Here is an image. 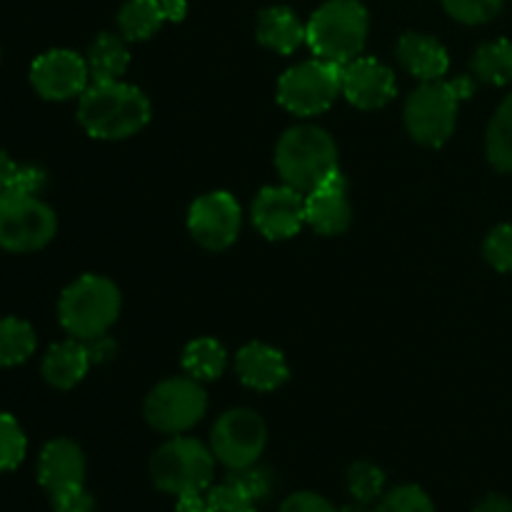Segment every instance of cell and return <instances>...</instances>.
<instances>
[{
	"label": "cell",
	"mask_w": 512,
	"mask_h": 512,
	"mask_svg": "<svg viewBox=\"0 0 512 512\" xmlns=\"http://www.w3.org/2000/svg\"><path fill=\"white\" fill-rule=\"evenodd\" d=\"M230 483L240 485L255 503H265L273 493V473L268 468H263L260 463L248 465V468H240V470H230L228 475Z\"/></svg>",
	"instance_id": "1f68e13d"
},
{
	"label": "cell",
	"mask_w": 512,
	"mask_h": 512,
	"mask_svg": "<svg viewBox=\"0 0 512 512\" xmlns=\"http://www.w3.org/2000/svg\"><path fill=\"white\" fill-rule=\"evenodd\" d=\"M280 512H340L330 503L328 498L318 493H310V490H300V493L288 495L280 505Z\"/></svg>",
	"instance_id": "d590c367"
},
{
	"label": "cell",
	"mask_w": 512,
	"mask_h": 512,
	"mask_svg": "<svg viewBox=\"0 0 512 512\" xmlns=\"http://www.w3.org/2000/svg\"><path fill=\"white\" fill-rule=\"evenodd\" d=\"M55 512H95L93 495L85 490V485H75V488L58 490L50 495Z\"/></svg>",
	"instance_id": "e575fe53"
},
{
	"label": "cell",
	"mask_w": 512,
	"mask_h": 512,
	"mask_svg": "<svg viewBox=\"0 0 512 512\" xmlns=\"http://www.w3.org/2000/svg\"><path fill=\"white\" fill-rule=\"evenodd\" d=\"M240 225H243V210L228 190L200 195L188 210V230L193 240L215 253L228 250L238 240Z\"/></svg>",
	"instance_id": "8fae6325"
},
{
	"label": "cell",
	"mask_w": 512,
	"mask_h": 512,
	"mask_svg": "<svg viewBox=\"0 0 512 512\" xmlns=\"http://www.w3.org/2000/svg\"><path fill=\"white\" fill-rule=\"evenodd\" d=\"M370 18L358 0H328L305 23V43L315 58L348 65L368 43Z\"/></svg>",
	"instance_id": "3957f363"
},
{
	"label": "cell",
	"mask_w": 512,
	"mask_h": 512,
	"mask_svg": "<svg viewBox=\"0 0 512 512\" xmlns=\"http://www.w3.org/2000/svg\"><path fill=\"white\" fill-rule=\"evenodd\" d=\"M85 473H88L85 455L73 440H50L38 458V480L50 495L65 488H75V485H85Z\"/></svg>",
	"instance_id": "2e32d148"
},
{
	"label": "cell",
	"mask_w": 512,
	"mask_h": 512,
	"mask_svg": "<svg viewBox=\"0 0 512 512\" xmlns=\"http://www.w3.org/2000/svg\"><path fill=\"white\" fill-rule=\"evenodd\" d=\"M473 512H512V503L505 495H488L475 505Z\"/></svg>",
	"instance_id": "f35d334b"
},
{
	"label": "cell",
	"mask_w": 512,
	"mask_h": 512,
	"mask_svg": "<svg viewBox=\"0 0 512 512\" xmlns=\"http://www.w3.org/2000/svg\"><path fill=\"white\" fill-rule=\"evenodd\" d=\"M120 315L118 285L103 275H83L63 290L58 303V318L65 333L78 340H93L108 335Z\"/></svg>",
	"instance_id": "5b68a950"
},
{
	"label": "cell",
	"mask_w": 512,
	"mask_h": 512,
	"mask_svg": "<svg viewBox=\"0 0 512 512\" xmlns=\"http://www.w3.org/2000/svg\"><path fill=\"white\" fill-rule=\"evenodd\" d=\"M28 453V438L18 420L8 413H0V473L15 470Z\"/></svg>",
	"instance_id": "83f0119b"
},
{
	"label": "cell",
	"mask_w": 512,
	"mask_h": 512,
	"mask_svg": "<svg viewBox=\"0 0 512 512\" xmlns=\"http://www.w3.org/2000/svg\"><path fill=\"white\" fill-rule=\"evenodd\" d=\"M163 3H173V0H163Z\"/></svg>",
	"instance_id": "b9f144b4"
},
{
	"label": "cell",
	"mask_w": 512,
	"mask_h": 512,
	"mask_svg": "<svg viewBox=\"0 0 512 512\" xmlns=\"http://www.w3.org/2000/svg\"><path fill=\"white\" fill-rule=\"evenodd\" d=\"M13 170H15V163L8 158L5 150H0V193H5V188H8V180L10 175H13Z\"/></svg>",
	"instance_id": "ab89813d"
},
{
	"label": "cell",
	"mask_w": 512,
	"mask_h": 512,
	"mask_svg": "<svg viewBox=\"0 0 512 512\" xmlns=\"http://www.w3.org/2000/svg\"><path fill=\"white\" fill-rule=\"evenodd\" d=\"M340 512H375V510H370V505H363V503H350V505H345V508H340Z\"/></svg>",
	"instance_id": "60d3db41"
},
{
	"label": "cell",
	"mask_w": 512,
	"mask_h": 512,
	"mask_svg": "<svg viewBox=\"0 0 512 512\" xmlns=\"http://www.w3.org/2000/svg\"><path fill=\"white\" fill-rule=\"evenodd\" d=\"M150 120V100L135 85L123 80L90 83L80 95L78 123L90 138L125 140L138 135Z\"/></svg>",
	"instance_id": "6da1fadb"
},
{
	"label": "cell",
	"mask_w": 512,
	"mask_h": 512,
	"mask_svg": "<svg viewBox=\"0 0 512 512\" xmlns=\"http://www.w3.org/2000/svg\"><path fill=\"white\" fill-rule=\"evenodd\" d=\"M235 370L245 388L258 393H273L290 378V368L285 355L268 343H248L238 353Z\"/></svg>",
	"instance_id": "e0dca14e"
},
{
	"label": "cell",
	"mask_w": 512,
	"mask_h": 512,
	"mask_svg": "<svg viewBox=\"0 0 512 512\" xmlns=\"http://www.w3.org/2000/svg\"><path fill=\"white\" fill-rule=\"evenodd\" d=\"M400 65L405 73L413 75L420 83H430V80H443L450 70V55L440 40L430 38L423 33H405L398 40Z\"/></svg>",
	"instance_id": "ac0fdd59"
},
{
	"label": "cell",
	"mask_w": 512,
	"mask_h": 512,
	"mask_svg": "<svg viewBox=\"0 0 512 512\" xmlns=\"http://www.w3.org/2000/svg\"><path fill=\"white\" fill-rule=\"evenodd\" d=\"M275 168L285 185L308 193L338 170V145L318 125H295L278 140Z\"/></svg>",
	"instance_id": "277c9868"
},
{
	"label": "cell",
	"mask_w": 512,
	"mask_h": 512,
	"mask_svg": "<svg viewBox=\"0 0 512 512\" xmlns=\"http://www.w3.org/2000/svg\"><path fill=\"white\" fill-rule=\"evenodd\" d=\"M55 233L58 218L38 195H0V248L10 253H33L45 248Z\"/></svg>",
	"instance_id": "9c48e42d"
},
{
	"label": "cell",
	"mask_w": 512,
	"mask_h": 512,
	"mask_svg": "<svg viewBox=\"0 0 512 512\" xmlns=\"http://www.w3.org/2000/svg\"><path fill=\"white\" fill-rule=\"evenodd\" d=\"M208 493V490H205ZM205 493H183L178 495V503H175V512H205L208 503H205Z\"/></svg>",
	"instance_id": "74e56055"
},
{
	"label": "cell",
	"mask_w": 512,
	"mask_h": 512,
	"mask_svg": "<svg viewBox=\"0 0 512 512\" xmlns=\"http://www.w3.org/2000/svg\"><path fill=\"white\" fill-rule=\"evenodd\" d=\"M348 493L355 503H378L385 495V473L375 463H353L348 470Z\"/></svg>",
	"instance_id": "4316f807"
},
{
	"label": "cell",
	"mask_w": 512,
	"mask_h": 512,
	"mask_svg": "<svg viewBox=\"0 0 512 512\" xmlns=\"http://www.w3.org/2000/svg\"><path fill=\"white\" fill-rule=\"evenodd\" d=\"M265 443H268V428L258 413L248 408L228 410L218 418L210 433V450L215 460L228 470L248 468L260 463Z\"/></svg>",
	"instance_id": "30bf717a"
},
{
	"label": "cell",
	"mask_w": 512,
	"mask_h": 512,
	"mask_svg": "<svg viewBox=\"0 0 512 512\" xmlns=\"http://www.w3.org/2000/svg\"><path fill=\"white\" fill-rule=\"evenodd\" d=\"M88 70L93 83H110L120 80L130 65V50L125 38L113 33H103L93 40L88 50Z\"/></svg>",
	"instance_id": "44dd1931"
},
{
	"label": "cell",
	"mask_w": 512,
	"mask_h": 512,
	"mask_svg": "<svg viewBox=\"0 0 512 512\" xmlns=\"http://www.w3.org/2000/svg\"><path fill=\"white\" fill-rule=\"evenodd\" d=\"M225 365H228V350L215 338H198L185 345L183 370L190 378L200 383L218 380L225 373Z\"/></svg>",
	"instance_id": "603a6c76"
},
{
	"label": "cell",
	"mask_w": 512,
	"mask_h": 512,
	"mask_svg": "<svg viewBox=\"0 0 512 512\" xmlns=\"http://www.w3.org/2000/svg\"><path fill=\"white\" fill-rule=\"evenodd\" d=\"M88 345V353H90V363H105L115 355V343L108 338V335H100V338L93 340H83Z\"/></svg>",
	"instance_id": "8d00e7d4"
},
{
	"label": "cell",
	"mask_w": 512,
	"mask_h": 512,
	"mask_svg": "<svg viewBox=\"0 0 512 512\" xmlns=\"http://www.w3.org/2000/svg\"><path fill=\"white\" fill-rule=\"evenodd\" d=\"M150 428L165 435H180L195 428L208 413V393L195 378H168L155 385L143 405Z\"/></svg>",
	"instance_id": "ba28073f"
},
{
	"label": "cell",
	"mask_w": 512,
	"mask_h": 512,
	"mask_svg": "<svg viewBox=\"0 0 512 512\" xmlns=\"http://www.w3.org/2000/svg\"><path fill=\"white\" fill-rule=\"evenodd\" d=\"M168 20L163 0H128L118 13V28L125 40H148Z\"/></svg>",
	"instance_id": "7402d4cb"
},
{
	"label": "cell",
	"mask_w": 512,
	"mask_h": 512,
	"mask_svg": "<svg viewBox=\"0 0 512 512\" xmlns=\"http://www.w3.org/2000/svg\"><path fill=\"white\" fill-rule=\"evenodd\" d=\"M343 95L360 110H380L398 95L395 73L375 58H355L343 65Z\"/></svg>",
	"instance_id": "5bb4252c"
},
{
	"label": "cell",
	"mask_w": 512,
	"mask_h": 512,
	"mask_svg": "<svg viewBox=\"0 0 512 512\" xmlns=\"http://www.w3.org/2000/svg\"><path fill=\"white\" fill-rule=\"evenodd\" d=\"M473 93V80H430L420 83L405 100V128L415 143L440 148L450 140L458 125V110Z\"/></svg>",
	"instance_id": "7a4b0ae2"
},
{
	"label": "cell",
	"mask_w": 512,
	"mask_h": 512,
	"mask_svg": "<svg viewBox=\"0 0 512 512\" xmlns=\"http://www.w3.org/2000/svg\"><path fill=\"white\" fill-rule=\"evenodd\" d=\"M253 225L268 240H288L303 230L305 218V193L290 185H268L258 193L250 205Z\"/></svg>",
	"instance_id": "4fadbf2b"
},
{
	"label": "cell",
	"mask_w": 512,
	"mask_h": 512,
	"mask_svg": "<svg viewBox=\"0 0 512 512\" xmlns=\"http://www.w3.org/2000/svg\"><path fill=\"white\" fill-rule=\"evenodd\" d=\"M30 83L40 98L70 100L80 98L93 80H90L88 60L80 58L75 50L55 48L33 60Z\"/></svg>",
	"instance_id": "7c38bea8"
},
{
	"label": "cell",
	"mask_w": 512,
	"mask_h": 512,
	"mask_svg": "<svg viewBox=\"0 0 512 512\" xmlns=\"http://www.w3.org/2000/svg\"><path fill=\"white\" fill-rule=\"evenodd\" d=\"M38 348L33 325L20 318H0V368L25 363Z\"/></svg>",
	"instance_id": "484cf974"
},
{
	"label": "cell",
	"mask_w": 512,
	"mask_h": 512,
	"mask_svg": "<svg viewBox=\"0 0 512 512\" xmlns=\"http://www.w3.org/2000/svg\"><path fill=\"white\" fill-rule=\"evenodd\" d=\"M473 75L480 83L508 85L512 83V40L500 38L483 43L470 60Z\"/></svg>",
	"instance_id": "cb8c5ba5"
},
{
	"label": "cell",
	"mask_w": 512,
	"mask_h": 512,
	"mask_svg": "<svg viewBox=\"0 0 512 512\" xmlns=\"http://www.w3.org/2000/svg\"><path fill=\"white\" fill-rule=\"evenodd\" d=\"M483 255L498 273H512V223H503L488 233Z\"/></svg>",
	"instance_id": "d6a6232c"
},
{
	"label": "cell",
	"mask_w": 512,
	"mask_h": 512,
	"mask_svg": "<svg viewBox=\"0 0 512 512\" xmlns=\"http://www.w3.org/2000/svg\"><path fill=\"white\" fill-rule=\"evenodd\" d=\"M45 173L38 165H15L13 175L8 180L5 193L10 195H38L45 188ZM3 195V193H0Z\"/></svg>",
	"instance_id": "836d02e7"
},
{
	"label": "cell",
	"mask_w": 512,
	"mask_h": 512,
	"mask_svg": "<svg viewBox=\"0 0 512 512\" xmlns=\"http://www.w3.org/2000/svg\"><path fill=\"white\" fill-rule=\"evenodd\" d=\"M485 155L500 173H512V93L498 105L485 133Z\"/></svg>",
	"instance_id": "d4e9b609"
},
{
	"label": "cell",
	"mask_w": 512,
	"mask_h": 512,
	"mask_svg": "<svg viewBox=\"0 0 512 512\" xmlns=\"http://www.w3.org/2000/svg\"><path fill=\"white\" fill-rule=\"evenodd\" d=\"M305 218L320 235H340L350 228L353 205H350L348 180L340 170L305 193Z\"/></svg>",
	"instance_id": "9a60e30c"
},
{
	"label": "cell",
	"mask_w": 512,
	"mask_h": 512,
	"mask_svg": "<svg viewBox=\"0 0 512 512\" xmlns=\"http://www.w3.org/2000/svg\"><path fill=\"white\" fill-rule=\"evenodd\" d=\"M205 503H208L205 512H258V503L230 480L210 488L205 493Z\"/></svg>",
	"instance_id": "f546056e"
},
{
	"label": "cell",
	"mask_w": 512,
	"mask_h": 512,
	"mask_svg": "<svg viewBox=\"0 0 512 512\" xmlns=\"http://www.w3.org/2000/svg\"><path fill=\"white\" fill-rule=\"evenodd\" d=\"M505 0H443L445 10L465 25L490 23L503 10Z\"/></svg>",
	"instance_id": "4dcf8cb0"
},
{
	"label": "cell",
	"mask_w": 512,
	"mask_h": 512,
	"mask_svg": "<svg viewBox=\"0 0 512 512\" xmlns=\"http://www.w3.org/2000/svg\"><path fill=\"white\" fill-rule=\"evenodd\" d=\"M375 512H435L433 500L420 485H398L378 500Z\"/></svg>",
	"instance_id": "f1b7e54d"
},
{
	"label": "cell",
	"mask_w": 512,
	"mask_h": 512,
	"mask_svg": "<svg viewBox=\"0 0 512 512\" xmlns=\"http://www.w3.org/2000/svg\"><path fill=\"white\" fill-rule=\"evenodd\" d=\"M90 353L88 345L83 340L73 338V340H63V343H55L53 348L45 353L43 365V378L45 383L53 385L58 390H70L85 378L90 368Z\"/></svg>",
	"instance_id": "d6986e66"
},
{
	"label": "cell",
	"mask_w": 512,
	"mask_h": 512,
	"mask_svg": "<svg viewBox=\"0 0 512 512\" xmlns=\"http://www.w3.org/2000/svg\"><path fill=\"white\" fill-rule=\"evenodd\" d=\"M338 95H343V65L328 60H303L278 80V103L300 118L325 113Z\"/></svg>",
	"instance_id": "52a82bcc"
},
{
	"label": "cell",
	"mask_w": 512,
	"mask_h": 512,
	"mask_svg": "<svg viewBox=\"0 0 512 512\" xmlns=\"http://www.w3.org/2000/svg\"><path fill=\"white\" fill-rule=\"evenodd\" d=\"M150 478L168 495L205 493L215 478V455L195 438H180L160 445L150 458Z\"/></svg>",
	"instance_id": "8992f818"
},
{
	"label": "cell",
	"mask_w": 512,
	"mask_h": 512,
	"mask_svg": "<svg viewBox=\"0 0 512 512\" xmlns=\"http://www.w3.org/2000/svg\"><path fill=\"white\" fill-rule=\"evenodd\" d=\"M255 33H258V40L265 48L275 50L280 55L295 53L305 43V25L285 5H275V8L263 10Z\"/></svg>",
	"instance_id": "ffe728a7"
}]
</instances>
